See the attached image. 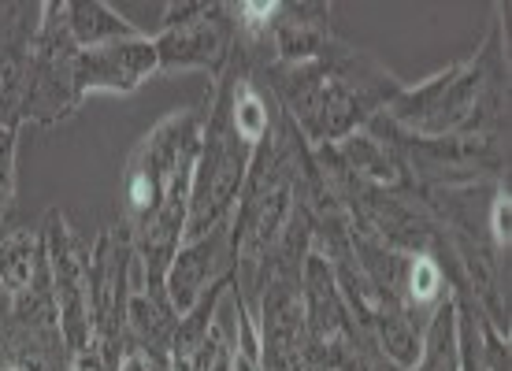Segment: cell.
<instances>
[{"label": "cell", "mask_w": 512, "mask_h": 371, "mask_svg": "<svg viewBox=\"0 0 512 371\" xmlns=\"http://www.w3.org/2000/svg\"><path fill=\"white\" fill-rule=\"evenodd\" d=\"M253 71H264L268 93L279 101L282 119H290L312 149L338 145L349 134L368 130V123L383 116L390 101L405 90L401 78H394L372 56L357 52L342 38H334L331 49L312 64H260Z\"/></svg>", "instance_id": "1"}, {"label": "cell", "mask_w": 512, "mask_h": 371, "mask_svg": "<svg viewBox=\"0 0 512 371\" xmlns=\"http://www.w3.org/2000/svg\"><path fill=\"white\" fill-rule=\"evenodd\" d=\"M394 127L420 138H509V56L501 23L472 60L405 86L383 112Z\"/></svg>", "instance_id": "2"}, {"label": "cell", "mask_w": 512, "mask_h": 371, "mask_svg": "<svg viewBox=\"0 0 512 371\" xmlns=\"http://www.w3.org/2000/svg\"><path fill=\"white\" fill-rule=\"evenodd\" d=\"M205 116L208 93L197 108H175L171 116L160 119L138 141V149L130 153L127 167H123V227H127L130 238L153 223V216L167 201V193H171V186L193 175Z\"/></svg>", "instance_id": "3"}, {"label": "cell", "mask_w": 512, "mask_h": 371, "mask_svg": "<svg viewBox=\"0 0 512 371\" xmlns=\"http://www.w3.org/2000/svg\"><path fill=\"white\" fill-rule=\"evenodd\" d=\"M253 145H245L242 134L234 130L231 119V93L216 78V86L208 90V116L201 130V149L193 164L190 182V216H186V238H205L208 231L223 227L231 219L238 197H242L245 175H249Z\"/></svg>", "instance_id": "4"}, {"label": "cell", "mask_w": 512, "mask_h": 371, "mask_svg": "<svg viewBox=\"0 0 512 371\" xmlns=\"http://www.w3.org/2000/svg\"><path fill=\"white\" fill-rule=\"evenodd\" d=\"M160 71H190L201 67L208 75H223L238 49V19L234 4L219 0H182L164 8V30L153 38Z\"/></svg>", "instance_id": "5"}, {"label": "cell", "mask_w": 512, "mask_h": 371, "mask_svg": "<svg viewBox=\"0 0 512 371\" xmlns=\"http://www.w3.org/2000/svg\"><path fill=\"white\" fill-rule=\"evenodd\" d=\"M78 45L67 34L64 23V0H45L38 4V34L30 49V78H26L23 97V123L52 127L75 112L82 97L75 86V60Z\"/></svg>", "instance_id": "6"}, {"label": "cell", "mask_w": 512, "mask_h": 371, "mask_svg": "<svg viewBox=\"0 0 512 371\" xmlns=\"http://www.w3.org/2000/svg\"><path fill=\"white\" fill-rule=\"evenodd\" d=\"M0 368L8 371H71V349L60 331V312L52 297L49 260L38 279L12 294L0 320Z\"/></svg>", "instance_id": "7"}, {"label": "cell", "mask_w": 512, "mask_h": 371, "mask_svg": "<svg viewBox=\"0 0 512 371\" xmlns=\"http://www.w3.org/2000/svg\"><path fill=\"white\" fill-rule=\"evenodd\" d=\"M45 238V260H49V282L60 312V331L71 349V357L93 342V320H90V279H86V249L75 238L71 223L60 208L45 212L41 223Z\"/></svg>", "instance_id": "8"}, {"label": "cell", "mask_w": 512, "mask_h": 371, "mask_svg": "<svg viewBox=\"0 0 512 371\" xmlns=\"http://www.w3.org/2000/svg\"><path fill=\"white\" fill-rule=\"evenodd\" d=\"M223 275H234V249H231V219L208 231L205 238H193V242H182L171 268H167L164 279V297L171 312L182 316L190 312L208 286Z\"/></svg>", "instance_id": "9"}, {"label": "cell", "mask_w": 512, "mask_h": 371, "mask_svg": "<svg viewBox=\"0 0 512 371\" xmlns=\"http://www.w3.org/2000/svg\"><path fill=\"white\" fill-rule=\"evenodd\" d=\"M156 71H160V64H156L153 38L138 34V38L78 52L75 86L78 97H86V93H134Z\"/></svg>", "instance_id": "10"}, {"label": "cell", "mask_w": 512, "mask_h": 371, "mask_svg": "<svg viewBox=\"0 0 512 371\" xmlns=\"http://www.w3.org/2000/svg\"><path fill=\"white\" fill-rule=\"evenodd\" d=\"M334 30H331V8L327 4H282L275 12V23H271L268 34V64L282 67H297V64H312L320 60L323 52L331 49Z\"/></svg>", "instance_id": "11"}, {"label": "cell", "mask_w": 512, "mask_h": 371, "mask_svg": "<svg viewBox=\"0 0 512 371\" xmlns=\"http://www.w3.org/2000/svg\"><path fill=\"white\" fill-rule=\"evenodd\" d=\"M0 15H4V23H0V127H19L38 19L30 23L26 4H8V8H0Z\"/></svg>", "instance_id": "12"}, {"label": "cell", "mask_w": 512, "mask_h": 371, "mask_svg": "<svg viewBox=\"0 0 512 371\" xmlns=\"http://www.w3.org/2000/svg\"><path fill=\"white\" fill-rule=\"evenodd\" d=\"M64 23L78 49H101V45L138 38L141 34L130 19L112 12L101 0H64Z\"/></svg>", "instance_id": "13"}, {"label": "cell", "mask_w": 512, "mask_h": 371, "mask_svg": "<svg viewBox=\"0 0 512 371\" xmlns=\"http://www.w3.org/2000/svg\"><path fill=\"white\" fill-rule=\"evenodd\" d=\"M45 268V238L41 231H8L0 234V282L4 294L12 297L26 290L38 279V271Z\"/></svg>", "instance_id": "14"}, {"label": "cell", "mask_w": 512, "mask_h": 371, "mask_svg": "<svg viewBox=\"0 0 512 371\" xmlns=\"http://www.w3.org/2000/svg\"><path fill=\"white\" fill-rule=\"evenodd\" d=\"M446 290V271L435 256H409V271H405V305L412 312L420 308H435Z\"/></svg>", "instance_id": "15"}, {"label": "cell", "mask_w": 512, "mask_h": 371, "mask_svg": "<svg viewBox=\"0 0 512 371\" xmlns=\"http://www.w3.org/2000/svg\"><path fill=\"white\" fill-rule=\"evenodd\" d=\"M487 238L494 249H505L509 253V242H512V197H509V182H501L494 197H490V208H487Z\"/></svg>", "instance_id": "16"}, {"label": "cell", "mask_w": 512, "mask_h": 371, "mask_svg": "<svg viewBox=\"0 0 512 371\" xmlns=\"http://www.w3.org/2000/svg\"><path fill=\"white\" fill-rule=\"evenodd\" d=\"M15 141H19V127H0V212L8 208L15 193Z\"/></svg>", "instance_id": "17"}, {"label": "cell", "mask_w": 512, "mask_h": 371, "mask_svg": "<svg viewBox=\"0 0 512 371\" xmlns=\"http://www.w3.org/2000/svg\"><path fill=\"white\" fill-rule=\"evenodd\" d=\"M116 371H149V364H145V357H141L138 349H127V353L119 357V368Z\"/></svg>", "instance_id": "18"}, {"label": "cell", "mask_w": 512, "mask_h": 371, "mask_svg": "<svg viewBox=\"0 0 512 371\" xmlns=\"http://www.w3.org/2000/svg\"><path fill=\"white\" fill-rule=\"evenodd\" d=\"M231 371H260V364L249 360L245 353H238V349H231Z\"/></svg>", "instance_id": "19"}, {"label": "cell", "mask_w": 512, "mask_h": 371, "mask_svg": "<svg viewBox=\"0 0 512 371\" xmlns=\"http://www.w3.org/2000/svg\"><path fill=\"white\" fill-rule=\"evenodd\" d=\"M0 297H4V282H0Z\"/></svg>", "instance_id": "20"}]
</instances>
